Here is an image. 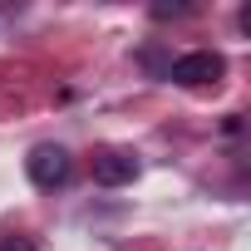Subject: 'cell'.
<instances>
[{
	"instance_id": "1",
	"label": "cell",
	"mask_w": 251,
	"mask_h": 251,
	"mask_svg": "<svg viewBox=\"0 0 251 251\" xmlns=\"http://www.w3.org/2000/svg\"><path fill=\"white\" fill-rule=\"evenodd\" d=\"M222 74H226V59H222L217 50H192V54H182V59H173V64H168V79H173V84H182V89L217 84Z\"/></svg>"
},
{
	"instance_id": "3",
	"label": "cell",
	"mask_w": 251,
	"mask_h": 251,
	"mask_svg": "<svg viewBox=\"0 0 251 251\" xmlns=\"http://www.w3.org/2000/svg\"><path fill=\"white\" fill-rule=\"evenodd\" d=\"M94 177H99L103 187H128V182L138 177V163H133L128 153H99V158H94Z\"/></svg>"
},
{
	"instance_id": "4",
	"label": "cell",
	"mask_w": 251,
	"mask_h": 251,
	"mask_svg": "<svg viewBox=\"0 0 251 251\" xmlns=\"http://www.w3.org/2000/svg\"><path fill=\"white\" fill-rule=\"evenodd\" d=\"M0 251H40L30 236H5V241H0Z\"/></svg>"
},
{
	"instance_id": "2",
	"label": "cell",
	"mask_w": 251,
	"mask_h": 251,
	"mask_svg": "<svg viewBox=\"0 0 251 251\" xmlns=\"http://www.w3.org/2000/svg\"><path fill=\"white\" fill-rule=\"evenodd\" d=\"M25 173H30V182H35V187L54 192V187H64V182H69L74 163H69V153H64V148H54V143H40V148L25 158Z\"/></svg>"
}]
</instances>
